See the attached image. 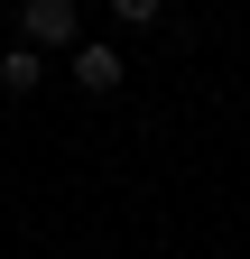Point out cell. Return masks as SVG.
<instances>
[{"label": "cell", "instance_id": "6da1fadb", "mask_svg": "<svg viewBox=\"0 0 250 259\" xmlns=\"http://www.w3.org/2000/svg\"><path fill=\"white\" fill-rule=\"evenodd\" d=\"M19 47H84V0H28L19 10Z\"/></svg>", "mask_w": 250, "mask_h": 259}, {"label": "cell", "instance_id": "277c9868", "mask_svg": "<svg viewBox=\"0 0 250 259\" xmlns=\"http://www.w3.org/2000/svg\"><path fill=\"white\" fill-rule=\"evenodd\" d=\"M111 19H120V28H158V19H167V0H111Z\"/></svg>", "mask_w": 250, "mask_h": 259}, {"label": "cell", "instance_id": "7a4b0ae2", "mask_svg": "<svg viewBox=\"0 0 250 259\" xmlns=\"http://www.w3.org/2000/svg\"><path fill=\"white\" fill-rule=\"evenodd\" d=\"M65 74L93 93V102H102V93H120L130 83V65H120V47H102V37H84V47H65Z\"/></svg>", "mask_w": 250, "mask_h": 259}, {"label": "cell", "instance_id": "3957f363", "mask_svg": "<svg viewBox=\"0 0 250 259\" xmlns=\"http://www.w3.org/2000/svg\"><path fill=\"white\" fill-rule=\"evenodd\" d=\"M0 83H10L19 102H28V93L47 83V56H37V47H10V56H0Z\"/></svg>", "mask_w": 250, "mask_h": 259}, {"label": "cell", "instance_id": "5b68a950", "mask_svg": "<svg viewBox=\"0 0 250 259\" xmlns=\"http://www.w3.org/2000/svg\"><path fill=\"white\" fill-rule=\"evenodd\" d=\"M56 259H74V250H56Z\"/></svg>", "mask_w": 250, "mask_h": 259}]
</instances>
